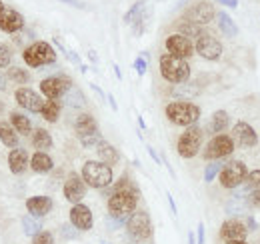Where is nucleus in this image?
Returning a JSON list of instances; mask_svg holds the SVG:
<instances>
[{"label": "nucleus", "instance_id": "nucleus-1", "mask_svg": "<svg viewBox=\"0 0 260 244\" xmlns=\"http://www.w3.org/2000/svg\"><path fill=\"white\" fill-rule=\"evenodd\" d=\"M136 202H138V194L128 190H116L108 198V212H110L108 216L124 224L130 218V214L136 210Z\"/></svg>", "mask_w": 260, "mask_h": 244}, {"label": "nucleus", "instance_id": "nucleus-2", "mask_svg": "<svg viewBox=\"0 0 260 244\" xmlns=\"http://www.w3.org/2000/svg\"><path fill=\"white\" fill-rule=\"evenodd\" d=\"M160 74L170 84H182L190 78V66L184 58H178L172 54H162L160 56Z\"/></svg>", "mask_w": 260, "mask_h": 244}, {"label": "nucleus", "instance_id": "nucleus-3", "mask_svg": "<svg viewBox=\"0 0 260 244\" xmlns=\"http://www.w3.org/2000/svg\"><path fill=\"white\" fill-rule=\"evenodd\" d=\"M82 180L90 188H106L112 184V168L100 160H86L82 166Z\"/></svg>", "mask_w": 260, "mask_h": 244}, {"label": "nucleus", "instance_id": "nucleus-4", "mask_svg": "<svg viewBox=\"0 0 260 244\" xmlns=\"http://www.w3.org/2000/svg\"><path fill=\"white\" fill-rule=\"evenodd\" d=\"M166 118L176 124V126H192L196 124V120L200 118V108L192 104V102H184V100H176V102H170L166 106Z\"/></svg>", "mask_w": 260, "mask_h": 244}, {"label": "nucleus", "instance_id": "nucleus-5", "mask_svg": "<svg viewBox=\"0 0 260 244\" xmlns=\"http://www.w3.org/2000/svg\"><path fill=\"white\" fill-rule=\"evenodd\" d=\"M22 58H24V62H26L30 68H40V66H46V64L56 62V50H54L48 42L38 40V42H32V44L22 52Z\"/></svg>", "mask_w": 260, "mask_h": 244}, {"label": "nucleus", "instance_id": "nucleus-6", "mask_svg": "<svg viewBox=\"0 0 260 244\" xmlns=\"http://www.w3.org/2000/svg\"><path fill=\"white\" fill-rule=\"evenodd\" d=\"M202 128L200 126H188L182 134H180V138H178V144H176V150L178 154L182 156V158H194L198 150H200V146H202Z\"/></svg>", "mask_w": 260, "mask_h": 244}, {"label": "nucleus", "instance_id": "nucleus-7", "mask_svg": "<svg viewBox=\"0 0 260 244\" xmlns=\"http://www.w3.org/2000/svg\"><path fill=\"white\" fill-rule=\"evenodd\" d=\"M246 176H248V170H246V164L240 162V160H232L222 166L218 178L220 184L224 188H238L242 182H246Z\"/></svg>", "mask_w": 260, "mask_h": 244}, {"label": "nucleus", "instance_id": "nucleus-8", "mask_svg": "<svg viewBox=\"0 0 260 244\" xmlns=\"http://www.w3.org/2000/svg\"><path fill=\"white\" fill-rule=\"evenodd\" d=\"M126 228H128L130 238L134 240H146L152 236V222H150V216L148 212H134L130 214V218L126 220Z\"/></svg>", "mask_w": 260, "mask_h": 244}, {"label": "nucleus", "instance_id": "nucleus-9", "mask_svg": "<svg viewBox=\"0 0 260 244\" xmlns=\"http://www.w3.org/2000/svg\"><path fill=\"white\" fill-rule=\"evenodd\" d=\"M194 50L204 60H218L222 56V44H220V40L216 36L208 34V32H202L196 38Z\"/></svg>", "mask_w": 260, "mask_h": 244}, {"label": "nucleus", "instance_id": "nucleus-10", "mask_svg": "<svg viewBox=\"0 0 260 244\" xmlns=\"http://www.w3.org/2000/svg\"><path fill=\"white\" fill-rule=\"evenodd\" d=\"M72 88V80L68 76H48L40 82V92L48 100H60Z\"/></svg>", "mask_w": 260, "mask_h": 244}, {"label": "nucleus", "instance_id": "nucleus-11", "mask_svg": "<svg viewBox=\"0 0 260 244\" xmlns=\"http://www.w3.org/2000/svg\"><path fill=\"white\" fill-rule=\"evenodd\" d=\"M234 152V142L226 134H216L204 148V158L206 160H222Z\"/></svg>", "mask_w": 260, "mask_h": 244}, {"label": "nucleus", "instance_id": "nucleus-12", "mask_svg": "<svg viewBox=\"0 0 260 244\" xmlns=\"http://www.w3.org/2000/svg\"><path fill=\"white\" fill-rule=\"evenodd\" d=\"M214 16H216L214 6H212L210 2H204V0H200V2L192 4V6L184 12V20L192 22V24H196V26H204V24L212 22Z\"/></svg>", "mask_w": 260, "mask_h": 244}, {"label": "nucleus", "instance_id": "nucleus-13", "mask_svg": "<svg viewBox=\"0 0 260 244\" xmlns=\"http://www.w3.org/2000/svg\"><path fill=\"white\" fill-rule=\"evenodd\" d=\"M164 44H166L168 54L178 56V58H184V60H186L188 56H192V52H194L192 40L186 38V36H182V34H170Z\"/></svg>", "mask_w": 260, "mask_h": 244}, {"label": "nucleus", "instance_id": "nucleus-14", "mask_svg": "<svg viewBox=\"0 0 260 244\" xmlns=\"http://www.w3.org/2000/svg\"><path fill=\"white\" fill-rule=\"evenodd\" d=\"M232 142L234 144H238V146H244V148H250V146H256V142H258V134H256V130L248 124V122H236L234 126H232Z\"/></svg>", "mask_w": 260, "mask_h": 244}, {"label": "nucleus", "instance_id": "nucleus-15", "mask_svg": "<svg viewBox=\"0 0 260 244\" xmlns=\"http://www.w3.org/2000/svg\"><path fill=\"white\" fill-rule=\"evenodd\" d=\"M62 192H64V198L68 200V202H72V204H80L82 198H84V194H86V182L82 180L80 174L70 172V176L66 178Z\"/></svg>", "mask_w": 260, "mask_h": 244}, {"label": "nucleus", "instance_id": "nucleus-16", "mask_svg": "<svg viewBox=\"0 0 260 244\" xmlns=\"http://www.w3.org/2000/svg\"><path fill=\"white\" fill-rule=\"evenodd\" d=\"M14 98H16V102H18L24 110H28V112H40L42 106H44L42 96H40L38 92H34L32 88H28V86H20L18 90L14 92Z\"/></svg>", "mask_w": 260, "mask_h": 244}, {"label": "nucleus", "instance_id": "nucleus-17", "mask_svg": "<svg viewBox=\"0 0 260 244\" xmlns=\"http://www.w3.org/2000/svg\"><path fill=\"white\" fill-rule=\"evenodd\" d=\"M24 28V16L14 8H4L0 12V30L6 34H16Z\"/></svg>", "mask_w": 260, "mask_h": 244}, {"label": "nucleus", "instance_id": "nucleus-18", "mask_svg": "<svg viewBox=\"0 0 260 244\" xmlns=\"http://www.w3.org/2000/svg\"><path fill=\"white\" fill-rule=\"evenodd\" d=\"M70 224L78 230H90L92 224H94V218H92V210L86 206V204H74L70 208Z\"/></svg>", "mask_w": 260, "mask_h": 244}, {"label": "nucleus", "instance_id": "nucleus-19", "mask_svg": "<svg viewBox=\"0 0 260 244\" xmlns=\"http://www.w3.org/2000/svg\"><path fill=\"white\" fill-rule=\"evenodd\" d=\"M52 206H54V202H52L50 196H30V198L26 200V210H28L30 216H34V218L46 216V214L52 210Z\"/></svg>", "mask_w": 260, "mask_h": 244}, {"label": "nucleus", "instance_id": "nucleus-20", "mask_svg": "<svg viewBox=\"0 0 260 244\" xmlns=\"http://www.w3.org/2000/svg\"><path fill=\"white\" fill-rule=\"evenodd\" d=\"M220 234H222V238H226V240H244L246 234H248V230H246V226H244L240 220L230 218V220H226V222L222 224Z\"/></svg>", "mask_w": 260, "mask_h": 244}, {"label": "nucleus", "instance_id": "nucleus-21", "mask_svg": "<svg viewBox=\"0 0 260 244\" xmlns=\"http://www.w3.org/2000/svg\"><path fill=\"white\" fill-rule=\"evenodd\" d=\"M28 162H30V156L24 148H14L8 154V168L12 174H22L28 168Z\"/></svg>", "mask_w": 260, "mask_h": 244}, {"label": "nucleus", "instance_id": "nucleus-22", "mask_svg": "<svg viewBox=\"0 0 260 244\" xmlns=\"http://www.w3.org/2000/svg\"><path fill=\"white\" fill-rule=\"evenodd\" d=\"M0 142L6 146V148H18V142H20V136L18 132L12 128V124L6 120H0Z\"/></svg>", "mask_w": 260, "mask_h": 244}, {"label": "nucleus", "instance_id": "nucleus-23", "mask_svg": "<svg viewBox=\"0 0 260 244\" xmlns=\"http://www.w3.org/2000/svg\"><path fill=\"white\" fill-rule=\"evenodd\" d=\"M30 168H32L34 172H38V174H46V172H50L52 168H54V162H52V158H50V154L46 152H36L30 156Z\"/></svg>", "mask_w": 260, "mask_h": 244}, {"label": "nucleus", "instance_id": "nucleus-24", "mask_svg": "<svg viewBox=\"0 0 260 244\" xmlns=\"http://www.w3.org/2000/svg\"><path fill=\"white\" fill-rule=\"evenodd\" d=\"M74 130H76L78 138L80 136H86V134H92V132H98L96 118L92 114H80L76 118V122H74Z\"/></svg>", "mask_w": 260, "mask_h": 244}, {"label": "nucleus", "instance_id": "nucleus-25", "mask_svg": "<svg viewBox=\"0 0 260 244\" xmlns=\"http://www.w3.org/2000/svg\"><path fill=\"white\" fill-rule=\"evenodd\" d=\"M96 154H98V158H100V162H104V164H108V166L116 164V162H118V158H120L118 150H116L112 144H108L106 140H104V142H100V144L96 146Z\"/></svg>", "mask_w": 260, "mask_h": 244}, {"label": "nucleus", "instance_id": "nucleus-26", "mask_svg": "<svg viewBox=\"0 0 260 244\" xmlns=\"http://www.w3.org/2000/svg\"><path fill=\"white\" fill-rule=\"evenodd\" d=\"M10 124H12V128H14L18 134H22V136H28V134L32 132L30 118H28L26 114H22V112H10Z\"/></svg>", "mask_w": 260, "mask_h": 244}, {"label": "nucleus", "instance_id": "nucleus-27", "mask_svg": "<svg viewBox=\"0 0 260 244\" xmlns=\"http://www.w3.org/2000/svg\"><path fill=\"white\" fill-rule=\"evenodd\" d=\"M32 146L38 152L50 150L52 148V136H50V132L44 130V128H36L32 134Z\"/></svg>", "mask_w": 260, "mask_h": 244}, {"label": "nucleus", "instance_id": "nucleus-28", "mask_svg": "<svg viewBox=\"0 0 260 244\" xmlns=\"http://www.w3.org/2000/svg\"><path fill=\"white\" fill-rule=\"evenodd\" d=\"M60 108H62L60 100H44V106H42L40 114L46 122H56L60 116Z\"/></svg>", "mask_w": 260, "mask_h": 244}, {"label": "nucleus", "instance_id": "nucleus-29", "mask_svg": "<svg viewBox=\"0 0 260 244\" xmlns=\"http://www.w3.org/2000/svg\"><path fill=\"white\" fill-rule=\"evenodd\" d=\"M248 206V200H246V192H240V194H234L226 204V212L228 214H242Z\"/></svg>", "mask_w": 260, "mask_h": 244}, {"label": "nucleus", "instance_id": "nucleus-30", "mask_svg": "<svg viewBox=\"0 0 260 244\" xmlns=\"http://www.w3.org/2000/svg\"><path fill=\"white\" fill-rule=\"evenodd\" d=\"M6 78L16 82V84H22V86H26L30 82V74L26 70H22L20 66H8L6 68Z\"/></svg>", "mask_w": 260, "mask_h": 244}, {"label": "nucleus", "instance_id": "nucleus-31", "mask_svg": "<svg viewBox=\"0 0 260 244\" xmlns=\"http://www.w3.org/2000/svg\"><path fill=\"white\" fill-rule=\"evenodd\" d=\"M62 98H64V102L68 104V106H70V108H82V106L86 104V98H84V94L78 90V88H74V86H72L70 90L66 92Z\"/></svg>", "mask_w": 260, "mask_h": 244}, {"label": "nucleus", "instance_id": "nucleus-32", "mask_svg": "<svg viewBox=\"0 0 260 244\" xmlns=\"http://www.w3.org/2000/svg\"><path fill=\"white\" fill-rule=\"evenodd\" d=\"M228 126V112L224 110H216L214 114H212V120H210V132H214V134H220L224 128Z\"/></svg>", "mask_w": 260, "mask_h": 244}, {"label": "nucleus", "instance_id": "nucleus-33", "mask_svg": "<svg viewBox=\"0 0 260 244\" xmlns=\"http://www.w3.org/2000/svg\"><path fill=\"white\" fill-rule=\"evenodd\" d=\"M218 26H220V30L224 32L226 36H236L238 34V28H236L234 20L228 16L226 12H220L218 14Z\"/></svg>", "mask_w": 260, "mask_h": 244}, {"label": "nucleus", "instance_id": "nucleus-34", "mask_svg": "<svg viewBox=\"0 0 260 244\" xmlns=\"http://www.w3.org/2000/svg\"><path fill=\"white\" fill-rule=\"evenodd\" d=\"M22 228H24L26 236H36L42 230V224L38 220H34L30 214H26V216H22Z\"/></svg>", "mask_w": 260, "mask_h": 244}, {"label": "nucleus", "instance_id": "nucleus-35", "mask_svg": "<svg viewBox=\"0 0 260 244\" xmlns=\"http://www.w3.org/2000/svg\"><path fill=\"white\" fill-rule=\"evenodd\" d=\"M178 34H182V36H186V38H198L202 30H200V26H196L192 22H188V20H180L178 22Z\"/></svg>", "mask_w": 260, "mask_h": 244}, {"label": "nucleus", "instance_id": "nucleus-36", "mask_svg": "<svg viewBox=\"0 0 260 244\" xmlns=\"http://www.w3.org/2000/svg\"><path fill=\"white\" fill-rule=\"evenodd\" d=\"M144 4H146V0H138L136 4H132V8H130L128 12L124 14V22L126 24H132L140 14H142V10H144Z\"/></svg>", "mask_w": 260, "mask_h": 244}, {"label": "nucleus", "instance_id": "nucleus-37", "mask_svg": "<svg viewBox=\"0 0 260 244\" xmlns=\"http://www.w3.org/2000/svg\"><path fill=\"white\" fill-rule=\"evenodd\" d=\"M222 160H214V162H210L208 166H206V170H204V180L206 182H212L214 180V176L216 174H220V170H222Z\"/></svg>", "mask_w": 260, "mask_h": 244}, {"label": "nucleus", "instance_id": "nucleus-38", "mask_svg": "<svg viewBox=\"0 0 260 244\" xmlns=\"http://www.w3.org/2000/svg\"><path fill=\"white\" fill-rule=\"evenodd\" d=\"M80 142H82V146L90 148V146H98L100 142H104V138H102V134H100V132H92V134L80 136Z\"/></svg>", "mask_w": 260, "mask_h": 244}, {"label": "nucleus", "instance_id": "nucleus-39", "mask_svg": "<svg viewBox=\"0 0 260 244\" xmlns=\"http://www.w3.org/2000/svg\"><path fill=\"white\" fill-rule=\"evenodd\" d=\"M12 62V50L0 42V68H8Z\"/></svg>", "mask_w": 260, "mask_h": 244}, {"label": "nucleus", "instance_id": "nucleus-40", "mask_svg": "<svg viewBox=\"0 0 260 244\" xmlns=\"http://www.w3.org/2000/svg\"><path fill=\"white\" fill-rule=\"evenodd\" d=\"M116 190H128V192H134V194H138V188H136V184L130 180L128 176H122L120 180H118V184L114 186V192Z\"/></svg>", "mask_w": 260, "mask_h": 244}, {"label": "nucleus", "instance_id": "nucleus-41", "mask_svg": "<svg viewBox=\"0 0 260 244\" xmlns=\"http://www.w3.org/2000/svg\"><path fill=\"white\" fill-rule=\"evenodd\" d=\"M32 244H54V236L48 230H40L36 236H32Z\"/></svg>", "mask_w": 260, "mask_h": 244}, {"label": "nucleus", "instance_id": "nucleus-42", "mask_svg": "<svg viewBox=\"0 0 260 244\" xmlns=\"http://www.w3.org/2000/svg\"><path fill=\"white\" fill-rule=\"evenodd\" d=\"M246 184H248V190H260V170H252L248 172L246 176Z\"/></svg>", "mask_w": 260, "mask_h": 244}, {"label": "nucleus", "instance_id": "nucleus-43", "mask_svg": "<svg viewBox=\"0 0 260 244\" xmlns=\"http://www.w3.org/2000/svg\"><path fill=\"white\" fill-rule=\"evenodd\" d=\"M146 68H148V64H146V58H144V56H138V58L134 60V70H136L140 76L146 72Z\"/></svg>", "mask_w": 260, "mask_h": 244}, {"label": "nucleus", "instance_id": "nucleus-44", "mask_svg": "<svg viewBox=\"0 0 260 244\" xmlns=\"http://www.w3.org/2000/svg\"><path fill=\"white\" fill-rule=\"evenodd\" d=\"M62 4H68V6H74V8H78V10H86L88 6H86V2H82V0H60Z\"/></svg>", "mask_w": 260, "mask_h": 244}, {"label": "nucleus", "instance_id": "nucleus-45", "mask_svg": "<svg viewBox=\"0 0 260 244\" xmlns=\"http://www.w3.org/2000/svg\"><path fill=\"white\" fill-rule=\"evenodd\" d=\"M62 236H64V238H76V236H78V232L74 230V226L64 224V226H62Z\"/></svg>", "mask_w": 260, "mask_h": 244}, {"label": "nucleus", "instance_id": "nucleus-46", "mask_svg": "<svg viewBox=\"0 0 260 244\" xmlns=\"http://www.w3.org/2000/svg\"><path fill=\"white\" fill-rule=\"evenodd\" d=\"M66 54H68V58L74 62V64L82 66V62H80V58H78V54H76V52H72V50H66Z\"/></svg>", "mask_w": 260, "mask_h": 244}, {"label": "nucleus", "instance_id": "nucleus-47", "mask_svg": "<svg viewBox=\"0 0 260 244\" xmlns=\"http://www.w3.org/2000/svg\"><path fill=\"white\" fill-rule=\"evenodd\" d=\"M198 244H204V224H198Z\"/></svg>", "mask_w": 260, "mask_h": 244}, {"label": "nucleus", "instance_id": "nucleus-48", "mask_svg": "<svg viewBox=\"0 0 260 244\" xmlns=\"http://www.w3.org/2000/svg\"><path fill=\"white\" fill-rule=\"evenodd\" d=\"M250 202H252V204H256V206H260V190H254V192H252Z\"/></svg>", "mask_w": 260, "mask_h": 244}, {"label": "nucleus", "instance_id": "nucleus-49", "mask_svg": "<svg viewBox=\"0 0 260 244\" xmlns=\"http://www.w3.org/2000/svg\"><path fill=\"white\" fill-rule=\"evenodd\" d=\"M220 4H224V6H230V8H236L238 6V0H218Z\"/></svg>", "mask_w": 260, "mask_h": 244}, {"label": "nucleus", "instance_id": "nucleus-50", "mask_svg": "<svg viewBox=\"0 0 260 244\" xmlns=\"http://www.w3.org/2000/svg\"><path fill=\"white\" fill-rule=\"evenodd\" d=\"M146 150H148V154H150V156H152V160H154V162H156V164H160V158H158V154H156V150H154V148H150V146H148V148H146Z\"/></svg>", "mask_w": 260, "mask_h": 244}, {"label": "nucleus", "instance_id": "nucleus-51", "mask_svg": "<svg viewBox=\"0 0 260 244\" xmlns=\"http://www.w3.org/2000/svg\"><path fill=\"white\" fill-rule=\"evenodd\" d=\"M6 82H8V80H6V74H2V72H0V90H6V88H8V86H6Z\"/></svg>", "mask_w": 260, "mask_h": 244}, {"label": "nucleus", "instance_id": "nucleus-52", "mask_svg": "<svg viewBox=\"0 0 260 244\" xmlns=\"http://www.w3.org/2000/svg\"><path fill=\"white\" fill-rule=\"evenodd\" d=\"M108 102H110V108H112V110H116V108H118V106H116V102H114V96H112V94H108Z\"/></svg>", "mask_w": 260, "mask_h": 244}, {"label": "nucleus", "instance_id": "nucleus-53", "mask_svg": "<svg viewBox=\"0 0 260 244\" xmlns=\"http://www.w3.org/2000/svg\"><path fill=\"white\" fill-rule=\"evenodd\" d=\"M168 202H170V208H172V214H176V204H174V200H172V196L168 194Z\"/></svg>", "mask_w": 260, "mask_h": 244}, {"label": "nucleus", "instance_id": "nucleus-54", "mask_svg": "<svg viewBox=\"0 0 260 244\" xmlns=\"http://www.w3.org/2000/svg\"><path fill=\"white\" fill-rule=\"evenodd\" d=\"M92 90H94V92H96V94H98V96H100V98H104V92H102V90H100V88H98V86H96V84H92Z\"/></svg>", "mask_w": 260, "mask_h": 244}, {"label": "nucleus", "instance_id": "nucleus-55", "mask_svg": "<svg viewBox=\"0 0 260 244\" xmlns=\"http://www.w3.org/2000/svg\"><path fill=\"white\" fill-rule=\"evenodd\" d=\"M88 58H90L92 62H96V60H98L96 52H94V50H90V52H88Z\"/></svg>", "mask_w": 260, "mask_h": 244}, {"label": "nucleus", "instance_id": "nucleus-56", "mask_svg": "<svg viewBox=\"0 0 260 244\" xmlns=\"http://www.w3.org/2000/svg\"><path fill=\"white\" fill-rule=\"evenodd\" d=\"M114 72H116V76H118V78H122V72H120V68H118V66H114Z\"/></svg>", "mask_w": 260, "mask_h": 244}, {"label": "nucleus", "instance_id": "nucleus-57", "mask_svg": "<svg viewBox=\"0 0 260 244\" xmlns=\"http://www.w3.org/2000/svg\"><path fill=\"white\" fill-rule=\"evenodd\" d=\"M226 244H246L244 240H228Z\"/></svg>", "mask_w": 260, "mask_h": 244}, {"label": "nucleus", "instance_id": "nucleus-58", "mask_svg": "<svg viewBox=\"0 0 260 244\" xmlns=\"http://www.w3.org/2000/svg\"><path fill=\"white\" fill-rule=\"evenodd\" d=\"M188 244H196L194 242V234H190V236H188Z\"/></svg>", "mask_w": 260, "mask_h": 244}, {"label": "nucleus", "instance_id": "nucleus-59", "mask_svg": "<svg viewBox=\"0 0 260 244\" xmlns=\"http://www.w3.org/2000/svg\"><path fill=\"white\" fill-rule=\"evenodd\" d=\"M4 8H6V6H4V2H2V0H0V12H2V10H4Z\"/></svg>", "mask_w": 260, "mask_h": 244}, {"label": "nucleus", "instance_id": "nucleus-60", "mask_svg": "<svg viewBox=\"0 0 260 244\" xmlns=\"http://www.w3.org/2000/svg\"><path fill=\"white\" fill-rule=\"evenodd\" d=\"M0 110H2V104H0Z\"/></svg>", "mask_w": 260, "mask_h": 244}]
</instances>
